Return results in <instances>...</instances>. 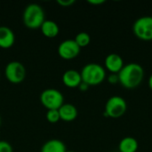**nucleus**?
<instances>
[{
	"label": "nucleus",
	"instance_id": "f257e3e1",
	"mask_svg": "<svg viewBox=\"0 0 152 152\" xmlns=\"http://www.w3.org/2000/svg\"><path fill=\"white\" fill-rule=\"evenodd\" d=\"M119 84L126 89H134L138 87L144 77V69L139 64L131 62L125 64L118 74Z\"/></svg>",
	"mask_w": 152,
	"mask_h": 152
},
{
	"label": "nucleus",
	"instance_id": "f03ea898",
	"mask_svg": "<svg viewBox=\"0 0 152 152\" xmlns=\"http://www.w3.org/2000/svg\"><path fill=\"white\" fill-rule=\"evenodd\" d=\"M22 19L27 28L30 29L39 28L42 26L43 22L45 20V11L43 7L38 4H29L25 7Z\"/></svg>",
	"mask_w": 152,
	"mask_h": 152
},
{
	"label": "nucleus",
	"instance_id": "7ed1b4c3",
	"mask_svg": "<svg viewBox=\"0 0 152 152\" xmlns=\"http://www.w3.org/2000/svg\"><path fill=\"white\" fill-rule=\"evenodd\" d=\"M82 81L90 86H98L106 78L105 69L98 63H88L80 71Z\"/></svg>",
	"mask_w": 152,
	"mask_h": 152
},
{
	"label": "nucleus",
	"instance_id": "20e7f679",
	"mask_svg": "<svg viewBox=\"0 0 152 152\" xmlns=\"http://www.w3.org/2000/svg\"><path fill=\"white\" fill-rule=\"evenodd\" d=\"M127 110L126 100L118 95L111 96L108 99L105 104L104 115L112 118H118L124 116Z\"/></svg>",
	"mask_w": 152,
	"mask_h": 152
},
{
	"label": "nucleus",
	"instance_id": "39448f33",
	"mask_svg": "<svg viewBox=\"0 0 152 152\" xmlns=\"http://www.w3.org/2000/svg\"><path fill=\"white\" fill-rule=\"evenodd\" d=\"M40 102L47 110H59L64 103V96L57 89L47 88L41 93Z\"/></svg>",
	"mask_w": 152,
	"mask_h": 152
},
{
	"label": "nucleus",
	"instance_id": "423d86ee",
	"mask_svg": "<svg viewBox=\"0 0 152 152\" xmlns=\"http://www.w3.org/2000/svg\"><path fill=\"white\" fill-rule=\"evenodd\" d=\"M133 32L141 40H152V16H142L137 19L133 25Z\"/></svg>",
	"mask_w": 152,
	"mask_h": 152
},
{
	"label": "nucleus",
	"instance_id": "0eeeda50",
	"mask_svg": "<svg viewBox=\"0 0 152 152\" xmlns=\"http://www.w3.org/2000/svg\"><path fill=\"white\" fill-rule=\"evenodd\" d=\"M4 75L8 81L13 84L22 82L26 77V69L24 65L18 61H12L7 63L4 69Z\"/></svg>",
	"mask_w": 152,
	"mask_h": 152
},
{
	"label": "nucleus",
	"instance_id": "6e6552de",
	"mask_svg": "<svg viewBox=\"0 0 152 152\" xmlns=\"http://www.w3.org/2000/svg\"><path fill=\"white\" fill-rule=\"evenodd\" d=\"M80 49L74 39H66L59 45L58 53L64 60H72L79 54Z\"/></svg>",
	"mask_w": 152,
	"mask_h": 152
},
{
	"label": "nucleus",
	"instance_id": "1a4fd4ad",
	"mask_svg": "<svg viewBox=\"0 0 152 152\" xmlns=\"http://www.w3.org/2000/svg\"><path fill=\"white\" fill-rule=\"evenodd\" d=\"M105 68L112 74H118L124 67V61L122 57L118 53H110L107 55L104 61Z\"/></svg>",
	"mask_w": 152,
	"mask_h": 152
},
{
	"label": "nucleus",
	"instance_id": "9d476101",
	"mask_svg": "<svg viewBox=\"0 0 152 152\" xmlns=\"http://www.w3.org/2000/svg\"><path fill=\"white\" fill-rule=\"evenodd\" d=\"M63 84L69 88L78 87L82 83V77L79 71L76 69H68L62 75Z\"/></svg>",
	"mask_w": 152,
	"mask_h": 152
},
{
	"label": "nucleus",
	"instance_id": "9b49d317",
	"mask_svg": "<svg viewBox=\"0 0 152 152\" xmlns=\"http://www.w3.org/2000/svg\"><path fill=\"white\" fill-rule=\"evenodd\" d=\"M58 110L61 119L66 122H70L75 120L78 115L77 109L76 108L75 105L71 103H63L59 108Z\"/></svg>",
	"mask_w": 152,
	"mask_h": 152
},
{
	"label": "nucleus",
	"instance_id": "f8f14e48",
	"mask_svg": "<svg viewBox=\"0 0 152 152\" xmlns=\"http://www.w3.org/2000/svg\"><path fill=\"white\" fill-rule=\"evenodd\" d=\"M15 42V35L12 28L6 26H0V47L10 48Z\"/></svg>",
	"mask_w": 152,
	"mask_h": 152
},
{
	"label": "nucleus",
	"instance_id": "ddd939ff",
	"mask_svg": "<svg viewBox=\"0 0 152 152\" xmlns=\"http://www.w3.org/2000/svg\"><path fill=\"white\" fill-rule=\"evenodd\" d=\"M65 143L58 139H51L45 142L41 147L40 152H66Z\"/></svg>",
	"mask_w": 152,
	"mask_h": 152
},
{
	"label": "nucleus",
	"instance_id": "4468645a",
	"mask_svg": "<svg viewBox=\"0 0 152 152\" xmlns=\"http://www.w3.org/2000/svg\"><path fill=\"white\" fill-rule=\"evenodd\" d=\"M40 29L44 36L50 38L55 37L60 32L58 24L52 20H45L40 27Z\"/></svg>",
	"mask_w": 152,
	"mask_h": 152
},
{
	"label": "nucleus",
	"instance_id": "2eb2a0df",
	"mask_svg": "<svg viewBox=\"0 0 152 152\" xmlns=\"http://www.w3.org/2000/svg\"><path fill=\"white\" fill-rule=\"evenodd\" d=\"M139 148V143L136 139L131 136L123 138L118 143L119 152H136Z\"/></svg>",
	"mask_w": 152,
	"mask_h": 152
},
{
	"label": "nucleus",
	"instance_id": "dca6fc26",
	"mask_svg": "<svg viewBox=\"0 0 152 152\" xmlns=\"http://www.w3.org/2000/svg\"><path fill=\"white\" fill-rule=\"evenodd\" d=\"M74 40H75V42L77 44V45L80 48L81 47H86V46H87L90 44L91 37L86 32H79L78 34L76 35Z\"/></svg>",
	"mask_w": 152,
	"mask_h": 152
},
{
	"label": "nucleus",
	"instance_id": "f3484780",
	"mask_svg": "<svg viewBox=\"0 0 152 152\" xmlns=\"http://www.w3.org/2000/svg\"><path fill=\"white\" fill-rule=\"evenodd\" d=\"M46 119L49 123H53V124L57 123L61 119L59 110H47Z\"/></svg>",
	"mask_w": 152,
	"mask_h": 152
},
{
	"label": "nucleus",
	"instance_id": "a211bd4d",
	"mask_svg": "<svg viewBox=\"0 0 152 152\" xmlns=\"http://www.w3.org/2000/svg\"><path fill=\"white\" fill-rule=\"evenodd\" d=\"M0 152H13L12 145L6 141H0Z\"/></svg>",
	"mask_w": 152,
	"mask_h": 152
},
{
	"label": "nucleus",
	"instance_id": "6ab92c4d",
	"mask_svg": "<svg viewBox=\"0 0 152 152\" xmlns=\"http://www.w3.org/2000/svg\"><path fill=\"white\" fill-rule=\"evenodd\" d=\"M107 80H108V82L110 85H117L118 83H119V79H118V74H112V73H110V75L108 76Z\"/></svg>",
	"mask_w": 152,
	"mask_h": 152
},
{
	"label": "nucleus",
	"instance_id": "aec40b11",
	"mask_svg": "<svg viewBox=\"0 0 152 152\" xmlns=\"http://www.w3.org/2000/svg\"><path fill=\"white\" fill-rule=\"evenodd\" d=\"M56 2L58 4H60L63 7H69V6L72 5L76 1L75 0H57Z\"/></svg>",
	"mask_w": 152,
	"mask_h": 152
},
{
	"label": "nucleus",
	"instance_id": "412c9836",
	"mask_svg": "<svg viewBox=\"0 0 152 152\" xmlns=\"http://www.w3.org/2000/svg\"><path fill=\"white\" fill-rule=\"evenodd\" d=\"M78 88H79V90H80V91H82V92H86V90H88L89 86H88L87 84H86V83H84V82L82 81V83L79 85Z\"/></svg>",
	"mask_w": 152,
	"mask_h": 152
},
{
	"label": "nucleus",
	"instance_id": "4be33fe9",
	"mask_svg": "<svg viewBox=\"0 0 152 152\" xmlns=\"http://www.w3.org/2000/svg\"><path fill=\"white\" fill-rule=\"evenodd\" d=\"M87 2H88L89 4H96V5L102 4L105 3L104 0H88Z\"/></svg>",
	"mask_w": 152,
	"mask_h": 152
},
{
	"label": "nucleus",
	"instance_id": "5701e85b",
	"mask_svg": "<svg viewBox=\"0 0 152 152\" xmlns=\"http://www.w3.org/2000/svg\"><path fill=\"white\" fill-rule=\"evenodd\" d=\"M148 85H149V87L152 90V74L151 75V77H149V80H148Z\"/></svg>",
	"mask_w": 152,
	"mask_h": 152
},
{
	"label": "nucleus",
	"instance_id": "b1692460",
	"mask_svg": "<svg viewBox=\"0 0 152 152\" xmlns=\"http://www.w3.org/2000/svg\"><path fill=\"white\" fill-rule=\"evenodd\" d=\"M66 152H76V151H67Z\"/></svg>",
	"mask_w": 152,
	"mask_h": 152
},
{
	"label": "nucleus",
	"instance_id": "393cba45",
	"mask_svg": "<svg viewBox=\"0 0 152 152\" xmlns=\"http://www.w3.org/2000/svg\"><path fill=\"white\" fill-rule=\"evenodd\" d=\"M0 125H1V118H0Z\"/></svg>",
	"mask_w": 152,
	"mask_h": 152
}]
</instances>
